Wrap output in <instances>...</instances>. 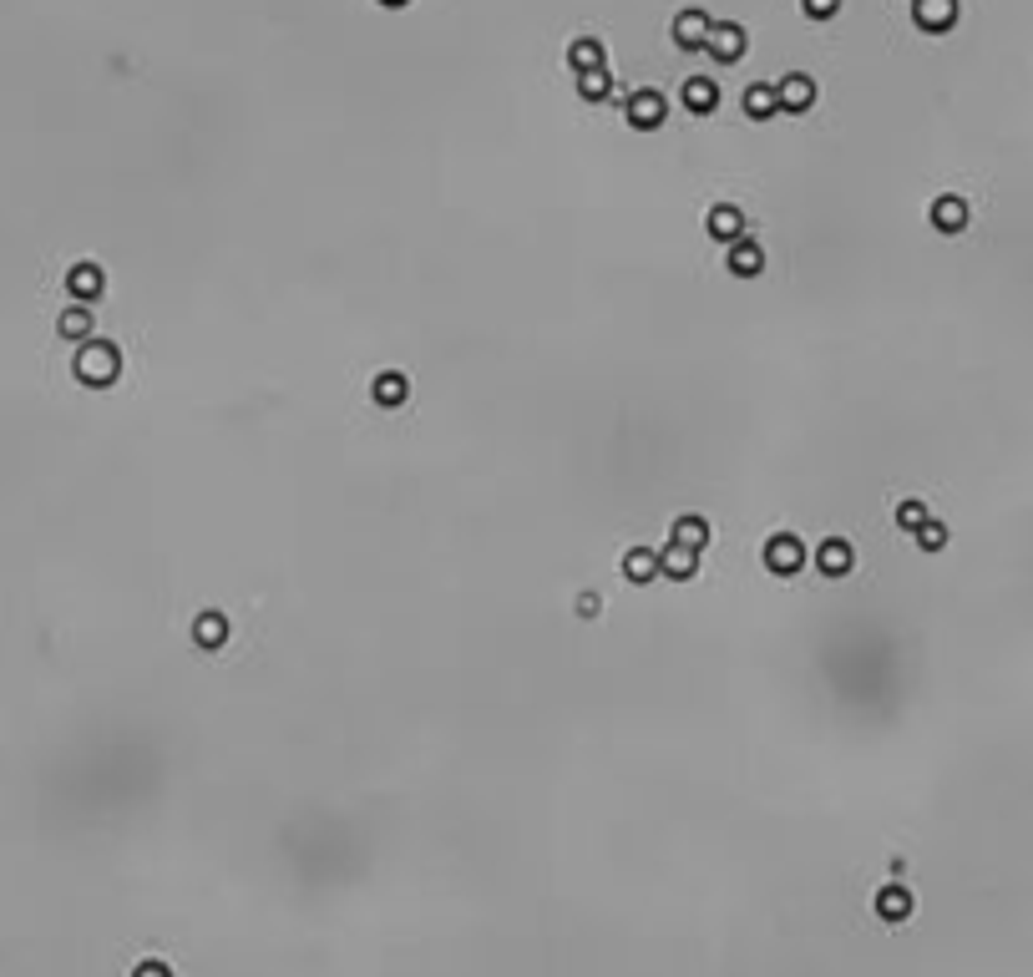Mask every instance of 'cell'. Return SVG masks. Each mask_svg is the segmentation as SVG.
<instances>
[{
	"label": "cell",
	"instance_id": "cell-25",
	"mask_svg": "<svg viewBox=\"0 0 1033 977\" xmlns=\"http://www.w3.org/2000/svg\"><path fill=\"white\" fill-rule=\"evenodd\" d=\"M927 517H932V512H927L922 502H912V497H907V502H897V527H902V532H917Z\"/></svg>",
	"mask_w": 1033,
	"mask_h": 977
},
{
	"label": "cell",
	"instance_id": "cell-13",
	"mask_svg": "<svg viewBox=\"0 0 1033 977\" xmlns=\"http://www.w3.org/2000/svg\"><path fill=\"white\" fill-rule=\"evenodd\" d=\"M932 228H937V233H963V228H968V203H963L958 193H942V198L932 203Z\"/></svg>",
	"mask_w": 1033,
	"mask_h": 977
},
{
	"label": "cell",
	"instance_id": "cell-12",
	"mask_svg": "<svg viewBox=\"0 0 1033 977\" xmlns=\"http://www.w3.org/2000/svg\"><path fill=\"white\" fill-rule=\"evenodd\" d=\"M370 395H375V405L395 411V405H406V400H411V380H406L401 370H380L375 385H370Z\"/></svg>",
	"mask_w": 1033,
	"mask_h": 977
},
{
	"label": "cell",
	"instance_id": "cell-19",
	"mask_svg": "<svg viewBox=\"0 0 1033 977\" xmlns=\"http://www.w3.org/2000/svg\"><path fill=\"white\" fill-rule=\"evenodd\" d=\"M659 573L674 578V583H689L699 573V552H684V547H664L659 552Z\"/></svg>",
	"mask_w": 1033,
	"mask_h": 977
},
{
	"label": "cell",
	"instance_id": "cell-26",
	"mask_svg": "<svg viewBox=\"0 0 1033 977\" xmlns=\"http://www.w3.org/2000/svg\"><path fill=\"white\" fill-rule=\"evenodd\" d=\"M801 6H806L811 21H831V16L841 11V0H801Z\"/></svg>",
	"mask_w": 1033,
	"mask_h": 977
},
{
	"label": "cell",
	"instance_id": "cell-1",
	"mask_svg": "<svg viewBox=\"0 0 1033 977\" xmlns=\"http://www.w3.org/2000/svg\"><path fill=\"white\" fill-rule=\"evenodd\" d=\"M71 370H76V380H82V385L107 390V385H117V375H122V350H117L112 340H97V335H92L82 350H76Z\"/></svg>",
	"mask_w": 1033,
	"mask_h": 977
},
{
	"label": "cell",
	"instance_id": "cell-11",
	"mask_svg": "<svg viewBox=\"0 0 1033 977\" xmlns=\"http://www.w3.org/2000/svg\"><path fill=\"white\" fill-rule=\"evenodd\" d=\"M714 61H740L745 56V26H735V21H720L709 31V46H704Z\"/></svg>",
	"mask_w": 1033,
	"mask_h": 977
},
{
	"label": "cell",
	"instance_id": "cell-9",
	"mask_svg": "<svg viewBox=\"0 0 1033 977\" xmlns=\"http://www.w3.org/2000/svg\"><path fill=\"white\" fill-rule=\"evenodd\" d=\"M816 567L826 578H846L851 567H856V552H851V542L846 537H826L821 547H816Z\"/></svg>",
	"mask_w": 1033,
	"mask_h": 977
},
{
	"label": "cell",
	"instance_id": "cell-4",
	"mask_svg": "<svg viewBox=\"0 0 1033 977\" xmlns=\"http://www.w3.org/2000/svg\"><path fill=\"white\" fill-rule=\"evenodd\" d=\"M664 117H669L664 92H633V97H628V127L654 132V127H664Z\"/></svg>",
	"mask_w": 1033,
	"mask_h": 977
},
{
	"label": "cell",
	"instance_id": "cell-29",
	"mask_svg": "<svg viewBox=\"0 0 1033 977\" xmlns=\"http://www.w3.org/2000/svg\"><path fill=\"white\" fill-rule=\"evenodd\" d=\"M380 6H411V0H380Z\"/></svg>",
	"mask_w": 1033,
	"mask_h": 977
},
{
	"label": "cell",
	"instance_id": "cell-27",
	"mask_svg": "<svg viewBox=\"0 0 1033 977\" xmlns=\"http://www.w3.org/2000/svg\"><path fill=\"white\" fill-rule=\"evenodd\" d=\"M132 977H173V967L152 957V962H137V972H132Z\"/></svg>",
	"mask_w": 1033,
	"mask_h": 977
},
{
	"label": "cell",
	"instance_id": "cell-8",
	"mask_svg": "<svg viewBox=\"0 0 1033 977\" xmlns=\"http://www.w3.org/2000/svg\"><path fill=\"white\" fill-rule=\"evenodd\" d=\"M704 228H709L714 243H735V238H745V213H740L735 203H714L709 218H704Z\"/></svg>",
	"mask_w": 1033,
	"mask_h": 977
},
{
	"label": "cell",
	"instance_id": "cell-5",
	"mask_svg": "<svg viewBox=\"0 0 1033 977\" xmlns=\"http://www.w3.org/2000/svg\"><path fill=\"white\" fill-rule=\"evenodd\" d=\"M912 16H917L922 31L942 36V31L958 26V0H912Z\"/></svg>",
	"mask_w": 1033,
	"mask_h": 977
},
{
	"label": "cell",
	"instance_id": "cell-28",
	"mask_svg": "<svg viewBox=\"0 0 1033 977\" xmlns=\"http://www.w3.org/2000/svg\"><path fill=\"white\" fill-rule=\"evenodd\" d=\"M578 613L593 618V613H598V593H578Z\"/></svg>",
	"mask_w": 1033,
	"mask_h": 977
},
{
	"label": "cell",
	"instance_id": "cell-6",
	"mask_svg": "<svg viewBox=\"0 0 1033 977\" xmlns=\"http://www.w3.org/2000/svg\"><path fill=\"white\" fill-rule=\"evenodd\" d=\"M66 289H71V299H76V304H92V299L107 289V274H102V264H92V259L71 264V274H66Z\"/></svg>",
	"mask_w": 1033,
	"mask_h": 977
},
{
	"label": "cell",
	"instance_id": "cell-10",
	"mask_svg": "<svg viewBox=\"0 0 1033 977\" xmlns=\"http://www.w3.org/2000/svg\"><path fill=\"white\" fill-rule=\"evenodd\" d=\"M709 31H714V21H709L704 11H679V21H674L679 51H704V46H709Z\"/></svg>",
	"mask_w": 1033,
	"mask_h": 977
},
{
	"label": "cell",
	"instance_id": "cell-24",
	"mask_svg": "<svg viewBox=\"0 0 1033 977\" xmlns=\"http://www.w3.org/2000/svg\"><path fill=\"white\" fill-rule=\"evenodd\" d=\"M578 92H583L588 102H603V97L613 92V81H608V71H583V76H578Z\"/></svg>",
	"mask_w": 1033,
	"mask_h": 977
},
{
	"label": "cell",
	"instance_id": "cell-3",
	"mask_svg": "<svg viewBox=\"0 0 1033 977\" xmlns=\"http://www.w3.org/2000/svg\"><path fill=\"white\" fill-rule=\"evenodd\" d=\"M775 97H780V112H811L816 107V81L806 71H790L785 81H775Z\"/></svg>",
	"mask_w": 1033,
	"mask_h": 977
},
{
	"label": "cell",
	"instance_id": "cell-22",
	"mask_svg": "<svg viewBox=\"0 0 1033 977\" xmlns=\"http://www.w3.org/2000/svg\"><path fill=\"white\" fill-rule=\"evenodd\" d=\"M745 112H750L755 122L775 117V112H780V97H775V87H765V81H755V87L745 92Z\"/></svg>",
	"mask_w": 1033,
	"mask_h": 977
},
{
	"label": "cell",
	"instance_id": "cell-23",
	"mask_svg": "<svg viewBox=\"0 0 1033 977\" xmlns=\"http://www.w3.org/2000/svg\"><path fill=\"white\" fill-rule=\"evenodd\" d=\"M912 537H917V547H922V552H942V547H947V527H942L937 517H927Z\"/></svg>",
	"mask_w": 1033,
	"mask_h": 977
},
{
	"label": "cell",
	"instance_id": "cell-15",
	"mask_svg": "<svg viewBox=\"0 0 1033 977\" xmlns=\"http://www.w3.org/2000/svg\"><path fill=\"white\" fill-rule=\"evenodd\" d=\"M704 542H709V522H704V517H674V527H669V547L704 552Z\"/></svg>",
	"mask_w": 1033,
	"mask_h": 977
},
{
	"label": "cell",
	"instance_id": "cell-20",
	"mask_svg": "<svg viewBox=\"0 0 1033 977\" xmlns=\"http://www.w3.org/2000/svg\"><path fill=\"white\" fill-rule=\"evenodd\" d=\"M684 107L699 112V117L714 112V107H720V87H714L709 76H689V81H684Z\"/></svg>",
	"mask_w": 1033,
	"mask_h": 977
},
{
	"label": "cell",
	"instance_id": "cell-18",
	"mask_svg": "<svg viewBox=\"0 0 1033 977\" xmlns=\"http://www.w3.org/2000/svg\"><path fill=\"white\" fill-rule=\"evenodd\" d=\"M568 61H573L578 76H583V71H608V56H603V41H598V36H578V41L568 46Z\"/></svg>",
	"mask_w": 1033,
	"mask_h": 977
},
{
	"label": "cell",
	"instance_id": "cell-14",
	"mask_svg": "<svg viewBox=\"0 0 1033 977\" xmlns=\"http://www.w3.org/2000/svg\"><path fill=\"white\" fill-rule=\"evenodd\" d=\"M92 324H97V314H92L87 304H71V309L56 319V335H61V340H76V345H87V340H92Z\"/></svg>",
	"mask_w": 1033,
	"mask_h": 977
},
{
	"label": "cell",
	"instance_id": "cell-16",
	"mask_svg": "<svg viewBox=\"0 0 1033 977\" xmlns=\"http://www.w3.org/2000/svg\"><path fill=\"white\" fill-rule=\"evenodd\" d=\"M623 578L628 583H654L659 578V552L654 547H628L623 552Z\"/></svg>",
	"mask_w": 1033,
	"mask_h": 977
},
{
	"label": "cell",
	"instance_id": "cell-17",
	"mask_svg": "<svg viewBox=\"0 0 1033 977\" xmlns=\"http://www.w3.org/2000/svg\"><path fill=\"white\" fill-rule=\"evenodd\" d=\"M877 917H882V922H907V917H912V891L897 886V881L882 886V891H877Z\"/></svg>",
	"mask_w": 1033,
	"mask_h": 977
},
{
	"label": "cell",
	"instance_id": "cell-2",
	"mask_svg": "<svg viewBox=\"0 0 1033 977\" xmlns=\"http://www.w3.org/2000/svg\"><path fill=\"white\" fill-rule=\"evenodd\" d=\"M760 557H765V567H770L775 578H796L801 567L811 562V552H806V542H801L796 532H775V537L765 542V552H760Z\"/></svg>",
	"mask_w": 1033,
	"mask_h": 977
},
{
	"label": "cell",
	"instance_id": "cell-21",
	"mask_svg": "<svg viewBox=\"0 0 1033 977\" xmlns=\"http://www.w3.org/2000/svg\"><path fill=\"white\" fill-rule=\"evenodd\" d=\"M193 643H198V648H223V643H228V618L213 613V608L198 613V618H193Z\"/></svg>",
	"mask_w": 1033,
	"mask_h": 977
},
{
	"label": "cell",
	"instance_id": "cell-7",
	"mask_svg": "<svg viewBox=\"0 0 1033 977\" xmlns=\"http://www.w3.org/2000/svg\"><path fill=\"white\" fill-rule=\"evenodd\" d=\"M725 264H730V274H735V279H760V274H765V249H760V243L745 233V238H735V243H730V259H725Z\"/></svg>",
	"mask_w": 1033,
	"mask_h": 977
}]
</instances>
